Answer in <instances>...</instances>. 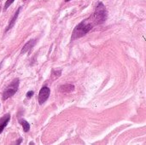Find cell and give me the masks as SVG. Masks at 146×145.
I'll return each instance as SVG.
<instances>
[{
	"mask_svg": "<svg viewBox=\"0 0 146 145\" xmlns=\"http://www.w3.org/2000/svg\"><path fill=\"white\" fill-rule=\"evenodd\" d=\"M96 25L97 24L95 23L92 16L87 18L86 20H84L78 26H76L75 28L74 29V32L72 34V39H76V38H80L83 37L89 31H91L93 28V26Z\"/></svg>",
	"mask_w": 146,
	"mask_h": 145,
	"instance_id": "cell-1",
	"label": "cell"
},
{
	"mask_svg": "<svg viewBox=\"0 0 146 145\" xmlns=\"http://www.w3.org/2000/svg\"><path fill=\"white\" fill-rule=\"evenodd\" d=\"M96 24H102L107 19V11L103 3H98L92 15Z\"/></svg>",
	"mask_w": 146,
	"mask_h": 145,
	"instance_id": "cell-2",
	"label": "cell"
},
{
	"mask_svg": "<svg viewBox=\"0 0 146 145\" xmlns=\"http://www.w3.org/2000/svg\"><path fill=\"white\" fill-rule=\"evenodd\" d=\"M19 84H20L19 79H15L11 82V84L9 85H8V87L4 90V91L3 93V100H6L9 97H11L12 96H14L16 93V91H18Z\"/></svg>",
	"mask_w": 146,
	"mask_h": 145,
	"instance_id": "cell-3",
	"label": "cell"
},
{
	"mask_svg": "<svg viewBox=\"0 0 146 145\" xmlns=\"http://www.w3.org/2000/svg\"><path fill=\"white\" fill-rule=\"evenodd\" d=\"M50 93V90L49 87L47 86H44L41 88V90L39 91V94H38V103L40 105L44 104L46 100L48 99Z\"/></svg>",
	"mask_w": 146,
	"mask_h": 145,
	"instance_id": "cell-4",
	"label": "cell"
},
{
	"mask_svg": "<svg viewBox=\"0 0 146 145\" xmlns=\"http://www.w3.org/2000/svg\"><path fill=\"white\" fill-rule=\"evenodd\" d=\"M9 120H10V115L9 114H7L4 116L0 118V134L3 131V129L6 127V126L8 125Z\"/></svg>",
	"mask_w": 146,
	"mask_h": 145,
	"instance_id": "cell-5",
	"label": "cell"
},
{
	"mask_svg": "<svg viewBox=\"0 0 146 145\" xmlns=\"http://www.w3.org/2000/svg\"><path fill=\"white\" fill-rule=\"evenodd\" d=\"M34 44H35V40H30L29 42H27V43L24 45L23 49L21 50V53L23 54V53H26L27 51H29V50L33 48V46L34 45Z\"/></svg>",
	"mask_w": 146,
	"mask_h": 145,
	"instance_id": "cell-6",
	"label": "cell"
},
{
	"mask_svg": "<svg viewBox=\"0 0 146 145\" xmlns=\"http://www.w3.org/2000/svg\"><path fill=\"white\" fill-rule=\"evenodd\" d=\"M21 7L17 9V11L15 12V15L13 16V18H12V20L10 21V22L9 23V26H8V27L6 28V31H8L9 29H10L14 25H15V21H16V19H17V17H18V15H19V13H20V10H21Z\"/></svg>",
	"mask_w": 146,
	"mask_h": 145,
	"instance_id": "cell-7",
	"label": "cell"
},
{
	"mask_svg": "<svg viewBox=\"0 0 146 145\" xmlns=\"http://www.w3.org/2000/svg\"><path fill=\"white\" fill-rule=\"evenodd\" d=\"M19 123L22 126L23 131L25 132H27L30 130V125H29V123L27 121H25L24 119H20L19 120Z\"/></svg>",
	"mask_w": 146,
	"mask_h": 145,
	"instance_id": "cell-8",
	"label": "cell"
},
{
	"mask_svg": "<svg viewBox=\"0 0 146 145\" xmlns=\"http://www.w3.org/2000/svg\"><path fill=\"white\" fill-rule=\"evenodd\" d=\"M74 90V85H63L61 88V91H63L64 92L66 91H71Z\"/></svg>",
	"mask_w": 146,
	"mask_h": 145,
	"instance_id": "cell-9",
	"label": "cell"
},
{
	"mask_svg": "<svg viewBox=\"0 0 146 145\" xmlns=\"http://www.w3.org/2000/svg\"><path fill=\"white\" fill-rule=\"evenodd\" d=\"M15 0H7V2L5 3V5H4V9H7L11 4H12V3L14 2Z\"/></svg>",
	"mask_w": 146,
	"mask_h": 145,
	"instance_id": "cell-10",
	"label": "cell"
},
{
	"mask_svg": "<svg viewBox=\"0 0 146 145\" xmlns=\"http://www.w3.org/2000/svg\"><path fill=\"white\" fill-rule=\"evenodd\" d=\"M33 96V91H28L27 93V97H32Z\"/></svg>",
	"mask_w": 146,
	"mask_h": 145,
	"instance_id": "cell-11",
	"label": "cell"
},
{
	"mask_svg": "<svg viewBox=\"0 0 146 145\" xmlns=\"http://www.w3.org/2000/svg\"><path fill=\"white\" fill-rule=\"evenodd\" d=\"M68 1H70V0H66V2H68Z\"/></svg>",
	"mask_w": 146,
	"mask_h": 145,
	"instance_id": "cell-12",
	"label": "cell"
}]
</instances>
